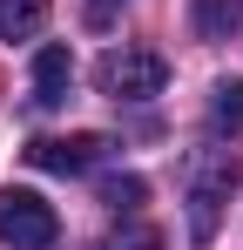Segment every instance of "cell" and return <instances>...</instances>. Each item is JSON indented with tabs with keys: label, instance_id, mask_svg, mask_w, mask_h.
Segmentation results:
<instances>
[{
	"label": "cell",
	"instance_id": "obj_1",
	"mask_svg": "<svg viewBox=\"0 0 243 250\" xmlns=\"http://www.w3.org/2000/svg\"><path fill=\"white\" fill-rule=\"evenodd\" d=\"M182 183H189V237L209 244V237H216V216H223L230 189H237V156H223V149H196V156L182 163Z\"/></svg>",
	"mask_w": 243,
	"mask_h": 250
},
{
	"label": "cell",
	"instance_id": "obj_2",
	"mask_svg": "<svg viewBox=\"0 0 243 250\" xmlns=\"http://www.w3.org/2000/svg\"><path fill=\"white\" fill-rule=\"evenodd\" d=\"M61 237L54 203H40L34 189H0V244L7 250H47Z\"/></svg>",
	"mask_w": 243,
	"mask_h": 250
},
{
	"label": "cell",
	"instance_id": "obj_3",
	"mask_svg": "<svg viewBox=\"0 0 243 250\" xmlns=\"http://www.w3.org/2000/svg\"><path fill=\"white\" fill-rule=\"evenodd\" d=\"M162 82H169V61L156 47H115V54H101V95H115V102H149V95H162Z\"/></svg>",
	"mask_w": 243,
	"mask_h": 250
},
{
	"label": "cell",
	"instance_id": "obj_4",
	"mask_svg": "<svg viewBox=\"0 0 243 250\" xmlns=\"http://www.w3.org/2000/svg\"><path fill=\"white\" fill-rule=\"evenodd\" d=\"M108 135H40L34 149H27V163L34 169H54V176H81V169L108 163Z\"/></svg>",
	"mask_w": 243,
	"mask_h": 250
},
{
	"label": "cell",
	"instance_id": "obj_5",
	"mask_svg": "<svg viewBox=\"0 0 243 250\" xmlns=\"http://www.w3.org/2000/svg\"><path fill=\"white\" fill-rule=\"evenodd\" d=\"M68 88H75V54L47 41V47L34 54V102H40V108H61Z\"/></svg>",
	"mask_w": 243,
	"mask_h": 250
},
{
	"label": "cell",
	"instance_id": "obj_6",
	"mask_svg": "<svg viewBox=\"0 0 243 250\" xmlns=\"http://www.w3.org/2000/svg\"><path fill=\"white\" fill-rule=\"evenodd\" d=\"M47 27V0H0V41H34Z\"/></svg>",
	"mask_w": 243,
	"mask_h": 250
},
{
	"label": "cell",
	"instance_id": "obj_7",
	"mask_svg": "<svg viewBox=\"0 0 243 250\" xmlns=\"http://www.w3.org/2000/svg\"><path fill=\"white\" fill-rule=\"evenodd\" d=\"M142 196H149L142 176H108V183H101V203H108V209H135Z\"/></svg>",
	"mask_w": 243,
	"mask_h": 250
},
{
	"label": "cell",
	"instance_id": "obj_8",
	"mask_svg": "<svg viewBox=\"0 0 243 250\" xmlns=\"http://www.w3.org/2000/svg\"><path fill=\"white\" fill-rule=\"evenodd\" d=\"M209 115H216V128H243V82H223V88H216Z\"/></svg>",
	"mask_w": 243,
	"mask_h": 250
},
{
	"label": "cell",
	"instance_id": "obj_9",
	"mask_svg": "<svg viewBox=\"0 0 243 250\" xmlns=\"http://www.w3.org/2000/svg\"><path fill=\"white\" fill-rule=\"evenodd\" d=\"M101 250H162V237L149 230V223H128V230H115Z\"/></svg>",
	"mask_w": 243,
	"mask_h": 250
},
{
	"label": "cell",
	"instance_id": "obj_10",
	"mask_svg": "<svg viewBox=\"0 0 243 250\" xmlns=\"http://www.w3.org/2000/svg\"><path fill=\"white\" fill-rule=\"evenodd\" d=\"M237 21H243L237 0H202V27H209V34H223V27H237Z\"/></svg>",
	"mask_w": 243,
	"mask_h": 250
},
{
	"label": "cell",
	"instance_id": "obj_11",
	"mask_svg": "<svg viewBox=\"0 0 243 250\" xmlns=\"http://www.w3.org/2000/svg\"><path fill=\"white\" fill-rule=\"evenodd\" d=\"M101 7H108V0H101Z\"/></svg>",
	"mask_w": 243,
	"mask_h": 250
}]
</instances>
